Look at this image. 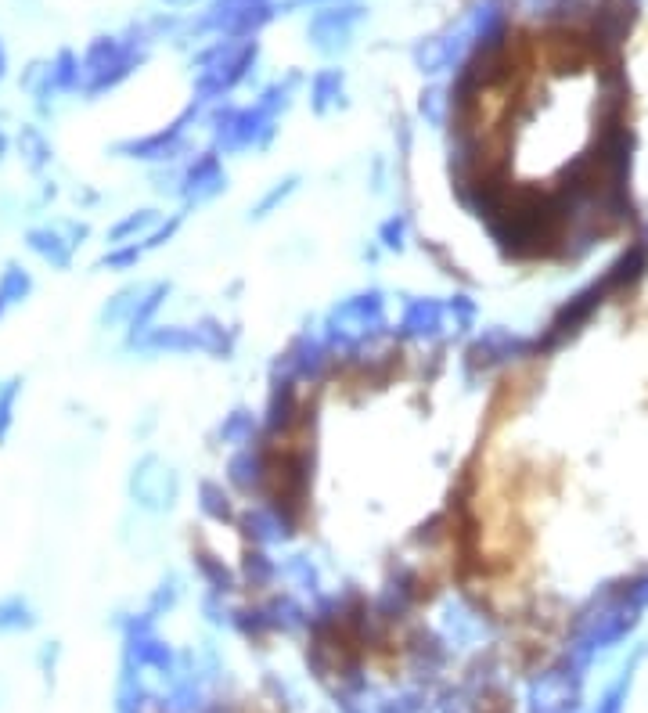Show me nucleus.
<instances>
[{"label": "nucleus", "mask_w": 648, "mask_h": 713, "mask_svg": "<svg viewBox=\"0 0 648 713\" xmlns=\"http://www.w3.org/2000/svg\"><path fill=\"white\" fill-rule=\"evenodd\" d=\"M382 328H386V303H382V292H360V296L342 299L339 307L328 314L321 335L328 339L335 361H339V357H346L350 350H360L368 339H375Z\"/></svg>", "instance_id": "1"}, {"label": "nucleus", "mask_w": 648, "mask_h": 713, "mask_svg": "<svg viewBox=\"0 0 648 713\" xmlns=\"http://www.w3.org/2000/svg\"><path fill=\"white\" fill-rule=\"evenodd\" d=\"M198 101H216L231 94L256 65V40H220L195 58Z\"/></svg>", "instance_id": "2"}, {"label": "nucleus", "mask_w": 648, "mask_h": 713, "mask_svg": "<svg viewBox=\"0 0 648 713\" xmlns=\"http://www.w3.org/2000/svg\"><path fill=\"white\" fill-rule=\"evenodd\" d=\"M141 353H209V357H231L234 335L216 317H202L195 325H155L134 343Z\"/></svg>", "instance_id": "3"}, {"label": "nucleus", "mask_w": 648, "mask_h": 713, "mask_svg": "<svg viewBox=\"0 0 648 713\" xmlns=\"http://www.w3.org/2000/svg\"><path fill=\"white\" fill-rule=\"evenodd\" d=\"M209 123H213L216 152L224 155L267 148L274 141V134H278V119L267 116L260 105H252V109H216Z\"/></svg>", "instance_id": "4"}, {"label": "nucleus", "mask_w": 648, "mask_h": 713, "mask_svg": "<svg viewBox=\"0 0 648 713\" xmlns=\"http://www.w3.org/2000/svg\"><path fill=\"white\" fill-rule=\"evenodd\" d=\"M134 505L144 508V512H170L180 497V479L177 472L159 458V454H144L141 461L130 472V483H126Z\"/></svg>", "instance_id": "5"}, {"label": "nucleus", "mask_w": 648, "mask_h": 713, "mask_svg": "<svg viewBox=\"0 0 648 713\" xmlns=\"http://www.w3.org/2000/svg\"><path fill=\"white\" fill-rule=\"evenodd\" d=\"M198 105H202V101L188 105L166 130H155V134L148 137H130V141H116L112 152L123 155V159H141V163H173V159L188 148L184 134H188V127L198 119Z\"/></svg>", "instance_id": "6"}, {"label": "nucleus", "mask_w": 648, "mask_h": 713, "mask_svg": "<svg viewBox=\"0 0 648 713\" xmlns=\"http://www.w3.org/2000/svg\"><path fill=\"white\" fill-rule=\"evenodd\" d=\"M530 357H537V353H533V339L515 335L512 328H486L476 343L468 346L465 368L468 375H479V371L508 368V364L530 361Z\"/></svg>", "instance_id": "7"}, {"label": "nucleus", "mask_w": 648, "mask_h": 713, "mask_svg": "<svg viewBox=\"0 0 648 713\" xmlns=\"http://www.w3.org/2000/svg\"><path fill=\"white\" fill-rule=\"evenodd\" d=\"M224 188H227L224 163H220L216 152H206V155H195V163L180 173L177 191H180V199H184V206H206L216 195H224Z\"/></svg>", "instance_id": "8"}, {"label": "nucleus", "mask_w": 648, "mask_h": 713, "mask_svg": "<svg viewBox=\"0 0 648 713\" xmlns=\"http://www.w3.org/2000/svg\"><path fill=\"white\" fill-rule=\"evenodd\" d=\"M360 11L357 4H335V8H321L310 19V40H314L317 51H324V55H335V51H342V47L350 44V33L353 26L360 22Z\"/></svg>", "instance_id": "9"}, {"label": "nucleus", "mask_w": 648, "mask_h": 713, "mask_svg": "<svg viewBox=\"0 0 648 713\" xmlns=\"http://www.w3.org/2000/svg\"><path fill=\"white\" fill-rule=\"evenodd\" d=\"M447 332H454V328H450L447 303H440V299H411L404 307L400 335L425 343V339H443Z\"/></svg>", "instance_id": "10"}, {"label": "nucleus", "mask_w": 648, "mask_h": 713, "mask_svg": "<svg viewBox=\"0 0 648 713\" xmlns=\"http://www.w3.org/2000/svg\"><path fill=\"white\" fill-rule=\"evenodd\" d=\"M26 245L33 249L36 256L58 271H69L72 267V242L62 235V227L58 224H47V227H29L26 231Z\"/></svg>", "instance_id": "11"}, {"label": "nucleus", "mask_w": 648, "mask_h": 713, "mask_svg": "<svg viewBox=\"0 0 648 713\" xmlns=\"http://www.w3.org/2000/svg\"><path fill=\"white\" fill-rule=\"evenodd\" d=\"M166 296H170V285H166V281H155V285L144 289L141 307H137V314L130 317V325H126V346H130V350H134V343L141 335H148L155 328V314L162 310Z\"/></svg>", "instance_id": "12"}, {"label": "nucleus", "mask_w": 648, "mask_h": 713, "mask_svg": "<svg viewBox=\"0 0 648 713\" xmlns=\"http://www.w3.org/2000/svg\"><path fill=\"white\" fill-rule=\"evenodd\" d=\"M310 105L317 116H332L335 109L346 105V80L339 69H324L310 80Z\"/></svg>", "instance_id": "13"}, {"label": "nucleus", "mask_w": 648, "mask_h": 713, "mask_svg": "<svg viewBox=\"0 0 648 713\" xmlns=\"http://www.w3.org/2000/svg\"><path fill=\"white\" fill-rule=\"evenodd\" d=\"M15 148H18V159L26 163L29 173H44L51 166L54 152H51V141L44 137L40 127H22L15 134Z\"/></svg>", "instance_id": "14"}, {"label": "nucleus", "mask_w": 648, "mask_h": 713, "mask_svg": "<svg viewBox=\"0 0 648 713\" xmlns=\"http://www.w3.org/2000/svg\"><path fill=\"white\" fill-rule=\"evenodd\" d=\"M144 289H148V285H123V289H119L116 296H112V299H108V303H105V307H101L98 325H101V328L130 325V317H134V314H137V307H141Z\"/></svg>", "instance_id": "15"}, {"label": "nucleus", "mask_w": 648, "mask_h": 713, "mask_svg": "<svg viewBox=\"0 0 648 713\" xmlns=\"http://www.w3.org/2000/svg\"><path fill=\"white\" fill-rule=\"evenodd\" d=\"M29 292H33V274L15 260L4 263V271H0V317L18 303H26Z\"/></svg>", "instance_id": "16"}, {"label": "nucleus", "mask_w": 648, "mask_h": 713, "mask_svg": "<svg viewBox=\"0 0 648 713\" xmlns=\"http://www.w3.org/2000/svg\"><path fill=\"white\" fill-rule=\"evenodd\" d=\"M198 508H202V515L213 519V523H238V508H234V497L224 490V483L206 479V483L198 487Z\"/></svg>", "instance_id": "17"}, {"label": "nucleus", "mask_w": 648, "mask_h": 713, "mask_svg": "<svg viewBox=\"0 0 648 713\" xmlns=\"http://www.w3.org/2000/svg\"><path fill=\"white\" fill-rule=\"evenodd\" d=\"M155 227H159V213L155 209H137V213H126L119 224L108 227V245H126V242H137V238L152 235Z\"/></svg>", "instance_id": "18"}, {"label": "nucleus", "mask_w": 648, "mask_h": 713, "mask_svg": "<svg viewBox=\"0 0 648 713\" xmlns=\"http://www.w3.org/2000/svg\"><path fill=\"white\" fill-rule=\"evenodd\" d=\"M51 80H54V91H80L83 87V58H76L72 51H58L51 62Z\"/></svg>", "instance_id": "19"}, {"label": "nucleus", "mask_w": 648, "mask_h": 713, "mask_svg": "<svg viewBox=\"0 0 648 713\" xmlns=\"http://www.w3.org/2000/svg\"><path fill=\"white\" fill-rule=\"evenodd\" d=\"M256 429H260V422H256L249 411H234V415H227L224 422H220L216 436H220L224 443H231V447H249Z\"/></svg>", "instance_id": "20"}, {"label": "nucleus", "mask_w": 648, "mask_h": 713, "mask_svg": "<svg viewBox=\"0 0 648 713\" xmlns=\"http://www.w3.org/2000/svg\"><path fill=\"white\" fill-rule=\"evenodd\" d=\"M195 566H198V573L206 577V584L213 587V595H224V591H231V584H234L231 569L224 566V559H216L213 551L198 548L195 551Z\"/></svg>", "instance_id": "21"}, {"label": "nucleus", "mask_w": 648, "mask_h": 713, "mask_svg": "<svg viewBox=\"0 0 648 713\" xmlns=\"http://www.w3.org/2000/svg\"><path fill=\"white\" fill-rule=\"evenodd\" d=\"M407 238H411V224H407L404 213H393V217H386L382 224H378V231H375L378 249H386V253H404Z\"/></svg>", "instance_id": "22"}, {"label": "nucleus", "mask_w": 648, "mask_h": 713, "mask_svg": "<svg viewBox=\"0 0 648 713\" xmlns=\"http://www.w3.org/2000/svg\"><path fill=\"white\" fill-rule=\"evenodd\" d=\"M296 191H299V177H285V181H278L260 202H256V206H252V220H267L270 213H278V209L285 206Z\"/></svg>", "instance_id": "23"}, {"label": "nucleus", "mask_w": 648, "mask_h": 713, "mask_svg": "<svg viewBox=\"0 0 648 713\" xmlns=\"http://www.w3.org/2000/svg\"><path fill=\"white\" fill-rule=\"evenodd\" d=\"M36 623L33 609H29L26 598H4L0 602V631H29Z\"/></svg>", "instance_id": "24"}, {"label": "nucleus", "mask_w": 648, "mask_h": 713, "mask_svg": "<svg viewBox=\"0 0 648 713\" xmlns=\"http://www.w3.org/2000/svg\"><path fill=\"white\" fill-rule=\"evenodd\" d=\"M18 397H22V379H8L4 386H0V443H4V440L11 436Z\"/></svg>", "instance_id": "25"}, {"label": "nucleus", "mask_w": 648, "mask_h": 713, "mask_svg": "<svg viewBox=\"0 0 648 713\" xmlns=\"http://www.w3.org/2000/svg\"><path fill=\"white\" fill-rule=\"evenodd\" d=\"M144 256L141 242H126V245H112L105 256L98 260V267H108V271H130V267H137Z\"/></svg>", "instance_id": "26"}, {"label": "nucleus", "mask_w": 648, "mask_h": 713, "mask_svg": "<svg viewBox=\"0 0 648 713\" xmlns=\"http://www.w3.org/2000/svg\"><path fill=\"white\" fill-rule=\"evenodd\" d=\"M418 109H422V116L429 119V123L443 127V123H450V91H440V87H432V91L422 94Z\"/></svg>", "instance_id": "27"}, {"label": "nucleus", "mask_w": 648, "mask_h": 713, "mask_svg": "<svg viewBox=\"0 0 648 713\" xmlns=\"http://www.w3.org/2000/svg\"><path fill=\"white\" fill-rule=\"evenodd\" d=\"M180 224H184V213H173L170 220H162V224L155 227L152 235H144V238H141V249H144V253H155V249H162V245L170 242V238L180 231Z\"/></svg>", "instance_id": "28"}, {"label": "nucleus", "mask_w": 648, "mask_h": 713, "mask_svg": "<svg viewBox=\"0 0 648 713\" xmlns=\"http://www.w3.org/2000/svg\"><path fill=\"white\" fill-rule=\"evenodd\" d=\"M58 227H62V235L72 242V249H76V245H80L83 238L90 235V227H87V224H80V220H65V224H58Z\"/></svg>", "instance_id": "29"}, {"label": "nucleus", "mask_w": 648, "mask_h": 713, "mask_svg": "<svg viewBox=\"0 0 648 713\" xmlns=\"http://www.w3.org/2000/svg\"><path fill=\"white\" fill-rule=\"evenodd\" d=\"M177 602V580H170V584H162L159 591H155V598H152V609H170V605Z\"/></svg>", "instance_id": "30"}, {"label": "nucleus", "mask_w": 648, "mask_h": 713, "mask_svg": "<svg viewBox=\"0 0 648 713\" xmlns=\"http://www.w3.org/2000/svg\"><path fill=\"white\" fill-rule=\"evenodd\" d=\"M8 148H11V137H8V130H4V116H0V163H4Z\"/></svg>", "instance_id": "31"}, {"label": "nucleus", "mask_w": 648, "mask_h": 713, "mask_svg": "<svg viewBox=\"0 0 648 713\" xmlns=\"http://www.w3.org/2000/svg\"><path fill=\"white\" fill-rule=\"evenodd\" d=\"M4 73H8V55H4V47H0V80H4Z\"/></svg>", "instance_id": "32"}]
</instances>
